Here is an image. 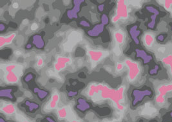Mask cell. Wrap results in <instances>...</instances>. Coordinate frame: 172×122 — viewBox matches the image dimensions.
Returning <instances> with one entry per match:
<instances>
[{"mask_svg":"<svg viewBox=\"0 0 172 122\" xmlns=\"http://www.w3.org/2000/svg\"><path fill=\"white\" fill-rule=\"evenodd\" d=\"M165 50H166V49L164 47H159V49H158V51L159 52H162V53H164V52H165Z\"/></svg>","mask_w":172,"mask_h":122,"instance_id":"obj_24","label":"cell"},{"mask_svg":"<svg viewBox=\"0 0 172 122\" xmlns=\"http://www.w3.org/2000/svg\"><path fill=\"white\" fill-rule=\"evenodd\" d=\"M123 68H124V65L123 63L117 62V63H116L115 68H116V70H117V72H121V70H123Z\"/></svg>","mask_w":172,"mask_h":122,"instance_id":"obj_19","label":"cell"},{"mask_svg":"<svg viewBox=\"0 0 172 122\" xmlns=\"http://www.w3.org/2000/svg\"><path fill=\"white\" fill-rule=\"evenodd\" d=\"M59 101V95L58 94V93L55 92L52 95L50 101L47 105V110L50 111V110L55 109L57 107Z\"/></svg>","mask_w":172,"mask_h":122,"instance_id":"obj_8","label":"cell"},{"mask_svg":"<svg viewBox=\"0 0 172 122\" xmlns=\"http://www.w3.org/2000/svg\"><path fill=\"white\" fill-rule=\"evenodd\" d=\"M103 28H104V25H97V26H95L94 27V29H93L92 30H91V31L89 32V34L90 36H93L97 35L103 31Z\"/></svg>","mask_w":172,"mask_h":122,"instance_id":"obj_16","label":"cell"},{"mask_svg":"<svg viewBox=\"0 0 172 122\" xmlns=\"http://www.w3.org/2000/svg\"><path fill=\"white\" fill-rule=\"evenodd\" d=\"M102 21H103V25L108 23V18H107V16H106V15H103V16L102 17Z\"/></svg>","mask_w":172,"mask_h":122,"instance_id":"obj_22","label":"cell"},{"mask_svg":"<svg viewBox=\"0 0 172 122\" xmlns=\"http://www.w3.org/2000/svg\"><path fill=\"white\" fill-rule=\"evenodd\" d=\"M43 64H44L43 59L42 58H39V59L37 60V63H36L37 66V67H42L43 65Z\"/></svg>","mask_w":172,"mask_h":122,"instance_id":"obj_20","label":"cell"},{"mask_svg":"<svg viewBox=\"0 0 172 122\" xmlns=\"http://www.w3.org/2000/svg\"><path fill=\"white\" fill-rule=\"evenodd\" d=\"M162 62H163L166 65H168L169 67L170 73L172 75V54H169L164 58H163V60H162Z\"/></svg>","mask_w":172,"mask_h":122,"instance_id":"obj_14","label":"cell"},{"mask_svg":"<svg viewBox=\"0 0 172 122\" xmlns=\"http://www.w3.org/2000/svg\"><path fill=\"white\" fill-rule=\"evenodd\" d=\"M71 122H79V121H77V120H75H75H72Z\"/></svg>","mask_w":172,"mask_h":122,"instance_id":"obj_30","label":"cell"},{"mask_svg":"<svg viewBox=\"0 0 172 122\" xmlns=\"http://www.w3.org/2000/svg\"><path fill=\"white\" fill-rule=\"evenodd\" d=\"M87 54L89 56L92 62H97L106 56V55L109 54V52L102 51V50H90L87 52Z\"/></svg>","mask_w":172,"mask_h":122,"instance_id":"obj_6","label":"cell"},{"mask_svg":"<svg viewBox=\"0 0 172 122\" xmlns=\"http://www.w3.org/2000/svg\"><path fill=\"white\" fill-rule=\"evenodd\" d=\"M125 64L128 68V79L129 81L133 82L139 75L141 69L138 63L130 59H126L125 61Z\"/></svg>","mask_w":172,"mask_h":122,"instance_id":"obj_3","label":"cell"},{"mask_svg":"<svg viewBox=\"0 0 172 122\" xmlns=\"http://www.w3.org/2000/svg\"><path fill=\"white\" fill-rule=\"evenodd\" d=\"M30 105V107H31V105H33V104L31 103V105ZM32 110H33V109H34V108H36V107L37 108V107H33V106H32Z\"/></svg>","mask_w":172,"mask_h":122,"instance_id":"obj_29","label":"cell"},{"mask_svg":"<svg viewBox=\"0 0 172 122\" xmlns=\"http://www.w3.org/2000/svg\"><path fill=\"white\" fill-rule=\"evenodd\" d=\"M15 55H16V56H21V52L20 51H16V52H15Z\"/></svg>","mask_w":172,"mask_h":122,"instance_id":"obj_26","label":"cell"},{"mask_svg":"<svg viewBox=\"0 0 172 122\" xmlns=\"http://www.w3.org/2000/svg\"><path fill=\"white\" fill-rule=\"evenodd\" d=\"M12 7H13L14 9H17L19 7V4L17 3H14L13 5H12Z\"/></svg>","mask_w":172,"mask_h":122,"instance_id":"obj_25","label":"cell"},{"mask_svg":"<svg viewBox=\"0 0 172 122\" xmlns=\"http://www.w3.org/2000/svg\"><path fill=\"white\" fill-rule=\"evenodd\" d=\"M125 34L121 30H118L114 32V39L118 46L123 45L125 42Z\"/></svg>","mask_w":172,"mask_h":122,"instance_id":"obj_11","label":"cell"},{"mask_svg":"<svg viewBox=\"0 0 172 122\" xmlns=\"http://www.w3.org/2000/svg\"><path fill=\"white\" fill-rule=\"evenodd\" d=\"M57 116L60 119H65L68 116V111L66 107H62L57 110Z\"/></svg>","mask_w":172,"mask_h":122,"instance_id":"obj_17","label":"cell"},{"mask_svg":"<svg viewBox=\"0 0 172 122\" xmlns=\"http://www.w3.org/2000/svg\"><path fill=\"white\" fill-rule=\"evenodd\" d=\"M159 95L155 98V101L159 105H163L165 102V96L167 93L172 91V83L161 85L158 88Z\"/></svg>","mask_w":172,"mask_h":122,"instance_id":"obj_5","label":"cell"},{"mask_svg":"<svg viewBox=\"0 0 172 122\" xmlns=\"http://www.w3.org/2000/svg\"><path fill=\"white\" fill-rule=\"evenodd\" d=\"M113 51H114V53L117 56L120 55L121 53L120 47H119V46H118V45H117V46L115 47V49H114V50H113Z\"/></svg>","mask_w":172,"mask_h":122,"instance_id":"obj_21","label":"cell"},{"mask_svg":"<svg viewBox=\"0 0 172 122\" xmlns=\"http://www.w3.org/2000/svg\"><path fill=\"white\" fill-rule=\"evenodd\" d=\"M22 122H30V121H29L28 120H26V119H25V120H23Z\"/></svg>","mask_w":172,"mask_h":122,"instance_id":"obj_31","label":"cell"},{"mask_svg":"<svg viewBox=\"0 0 172 122\" xmlns=\"http://www.w3.org/2000/svg\"><path fill=\"white\" fill-rule=\"evenodd\" d=\"M171 14H172V10L171 11Z\"/></svg>","mask_w":172,"mask_h":122,"instance_id":"obj_32","label":"cell"},{"mask_svg":"<svg viewBox=\"0 0 172 122\" xmlns=\"http://www.w3.org/2000/svg\"><path fill=\"white\" fill-rule=\"evenodd\" d=\"M71 59L70 58L59 56L57 58L56 62L54 64V68L55 71L59 72L67 67V63H70Z\"/></svg>","mask_w":172,"mask_h":122,"instance_id":"obj_7","label":"cell"},{"mask_svg":"<svg viewBox=\"0 0 172 122\" xmlns=\"http://www.w3.org/2000/svg\"><path fill=\"white\" fill-rule=\"evenodd\" d=\"M30 29H31L32 30H36L38 29V25H37L36 23H32V25H31Z\"/></svg>","mask_w":172,"mask_h":122,"instance_id":"obj_23","label":"cell"},{"mask_svg":"<svg viewBox=\"0 0 172 122\" xmlns=\"http://www.w3.org/2000/svg\"><path fill=\"white\" fill-rule=\"evenodd\" d=\"M157 113V109L151 106L150 103H147L145 104V109L143 111L142 114L144 115H147L149 116L155 115Z\"/></svg>","mask_w":172,"mask_h":122,"instance_id":"obj_12","label":"cell"},{"mask_svg":"<svg viewBox=\"0 0 172 122\" xmlns=\"http://www.w3.org/2000/svg\"><path fill=\"white\" fill-rule=\"evenodd\" d=\"M1 111L7 116H12L16 113V109L14 105L12 103H7L5 105H2Z\"/></svg>","mask_w":172,"mask_h":122,"instance_id":"obj_9","label":"cell"},{"mask_svg":"<svg viewBox=\"0 0 172 122\" xmlns=\"http://www.w3.org/2000/svg\"><path fill=\"white\" fill-rule=\"evenodd\" d=\"M47 119H48V120H49V122H55V121L54 120V119H51L50 118H48Z\"/></svg>","mask_w":172,"mask_h":122,"instance_id":"obj_27","label":"cell"},{"mask_svg":"<svg viewBox=\"0 0 172 122\" xmlns=\"http://www.w3.org/2000/svg\"><path fill=\"white\" fill-rule=\"evenodd\" d=\"M124 93L125 87L123 86L118 88L117 90H114L105 85L92 84L89 87L87 95L91 98L99 95V96L103 100H111L119 111H123L125 109V107L121 104V102L124 101Z\"/></svg>","mask_w":172,"mask_h":122,"instance_id":"obj_1","label":"cell"},{"mask_svg":"<svg viewBox=\"0 0 172 122\" xmlns=\"http://www.w3.org/2000/svg\"><path fill=\"white\" fill-rule=\"evenodd\" d=\"M16 36V34L15 33H13V34H10L7 36L3 37V36H1L0 37V42H1V47H2L5 45H9V44H11V43L12 42V41L14 40L15 37Z\"/></svg>","mask_w":172,"mask_h":122,"instance_id":"obj_13","label":"cell"},{"mask_svg":"<svg viewBox=\"0 0 172 122\" xmlns=\"http://www.w3.org/2000/svg\"><path fill=\"white\" fill-rule=\"evenodd\" d=\"M4 71V80L7 83L14 84L19 81V77L22 74L23 67L17 64H8L4 65V68H2Z\"/></svg>","mask_w":172,"mask_h":122,"instance_id":"obj_2","label":"cell"},{"mask_svg":"<svg viewBox=\"0 0 172 122\" xmlns=\"http://www.w3.org/2000/svg\"><path fill=\"white\" fill-rule=\"evenodd\" d=\"M163 2L164 9L168 10V11L170 10L171 7L172 5V1H164Z\"/></svg>","mask_w":172,"mask_h":122,"instance_id":"obj_18","label":"cell"},{"mask_svg":"<svg viewBox=\"0 0 172 122\" xmlns=\"http://www.w3.org/2000/svg\"><path fill=\"white\" fill-rule=\"evenodd\" d=\"M129 16V10L125 1H119L117 2L116 14L112 18L113 23L117 22L120 19H126Z\"/></svg>","mask_w":172,"mask_h":122,"instance_id":"obj_4","label":"cell"},{"mask_svg":"<svg viewBox=\"0 0 172 122\" xmlns=\"http://www.w3.org/2000/svg\"><path fill=\"white\" fill-rule=\"evenodd\" d=\"M155 42L154 36L151 33H146L143 36V43L145 46L148 48H150L153 45Z\"/></svg>","mask_w":172,"mask_h":122,"instance_id":"obj_10","label":"cell"},{"mask_svg":"<svg viewBox=\"0 0 172 122\" xmlns=\"http://www.w3.org/2000/svg\"><path fill=\"white\" fill-rule=\"evenodd\" d=\"M34 44L37 48L41 49L44 46V42L42 38L39 36H35L34 37Z\"/></svg>","mask_w":172,"mask_h":122,"instance_id":"obj_15","label":"cell"},{"mask_svg":"<svg viewBox=\"0 0 172 122\" xmlns=\"http://www.w3.org/2000/svg\"><path fill=\"white\" fill-rule=\"evenodd\" d=\"M1 122H8V121H7L6 120L5 121L3 118H1Z\"/></svg>","mask_w":172,"mask_h":122,"instance_id":"obj_28","label":"cell"}]
</instances>
